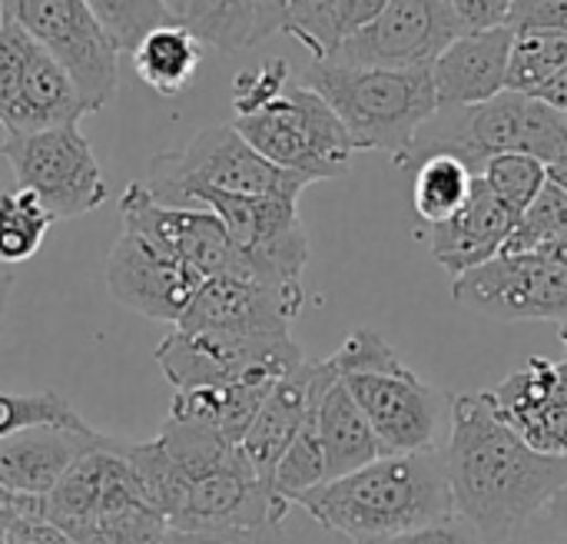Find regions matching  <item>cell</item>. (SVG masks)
<instances>
[{"label":"cell","instance_id":"ab89813d","mask_svg":"<svg viewBox=\"0 0 567 544\" xmlns=\"http://www.w3.org/2000/svg\"><path fill=\"white\" fill-rule=\"evenodd\" d=\"M512 544H567V492L555 499Z\"/></svg>","mask_w":567,"mask_h":544},{"label":"cell","instance_id":"bcb514c9","mask_svg":"<svg viewBox=\"0 0 567 544\" xmlns=\"http://www.w3.org/2000/svg\"><path fill=\"white\" fill-rule=\"evenodd\" d=\"M561 342H565V349H567V326H561Z\"/></svg>","mask_w":567,"mask_h":544},{"label":"cell","instance_id":"6da1fadb","mask_svg":"<svg viewBox=\"0 0 567 544\" xmlns=\"http://www.w3.org/2000/svg\"><path fill=\"white\" fill-rule=\"evenodd\" d=\"M442 459L452 515L485 544H512L567 492V459L535 452L505 425L485 392L452 399V435Z\"/></svg>","mask_w":567,"mask_h":544},{"label":"cell","instance_id":"3957f363","mask_svg":"<svg viewBox=\"0 0 567 544\" xmlns=\"http://www.w3.org/2000/svg\"><path fill=\"white\" fill-rule=\"evenodd\" d=\"M156 442L186 475V499L169 532H233L282 525L289 502L276 495L243 445L216 429L166 419Z\"/></svg>","mask_w":567,"mask_h":544},{"label":"cell","instance_id":"83f0119b","mask_svg":"<svg viewBox=\"0 0 567 544\" xmlns=\"http://www.w3.org/2000/svg\"><path fill=\"white\" fill-rule=\"evenodd\" d=\"M518 253L567 256V189H561L558 183L551 179L545 183L535 203L518 216L498 256H518Z\"/></svg>","mask_w":567,"mask_h":544},{"label":"cell","instance_id":"60d3db41","mask_svg":"<svg viewBox=\"0 0 567 544\" xmlns=\"http://www.w3.org/2000/svg\"><path fill=\"white\" fill-rule=\"evenodd\" d=\"M465 30H492L508 23L512 0H449Z\"/></svg>","mask_w":567,"mask_h":544},{"label":"cell","instance_id":"4fadbf2b","mask_svg":"<svg viewBox=\"0 0 567 544\" xmlns=\"http://www.w3.org/2000/svg\"><path fill=\"white\" fill-rule=\"evenodd\" d=\"M120 219L126 233L176 256L179 263L196 269L203 279H213V276L252 279L243 253L233 246L219 216L203 206H163L150 196V189L140 179L126 186L120 199Z\"/></svg>","mask_w":567,"mask_h":544},{"label":"cell","instance_id":"f35d334b","mask_svg":"<svg viewBox=\"0 0 567 544\" xmlns=\"http://www.w3.org/2000/svg\"><path fill=\"white\" fill-rule=\"evenodd\" d=\"M163 544H289L282 525L233 528V532H169Z\"/></svg>","mask_w":567,"mask_h":544},{"label":"cell","instance_id":"ba28073f","mask_svg":"<svg viewBox=\"0 0 567 544\" xmlns=\"http://www.w3.org/2000/svg\"><path fill=\"white\" fill-rule=\"evenodd\" d=\"M233 126L269 163L309 183L346 176L355 153L336 110L302 80H292L272 103L236 116Z\"/></svg>","mask_w":567,"mask_h":544},{"label":"cell","instance_id":"4dcf8cb0","mask_svg":"<svg viewBox=\"0 0 567 544\" xmlns=\"http://www.w3.org/2000/svg\"><path fill=\"white\" fill-rule=\"evenodd\" d=\"M567 63V30L515 33L508 60V90L535 93Z\"/></svg>","mask_w":567,"mask_h":544},{"label":"cell","instance_id":"484cf974","mask_svg":"<svg viewBox=\"0 0 567 544\" xmlns=\"http://www.w3.org/2000/svg\"><path fill=\"white\" fill-rule=\"evenodd\" d=\"M133 70L136 76L163 93V96H176L186 86H193V80L199 76L203 66V43L179 23H166L150 30L136 47H133Z\"/></svg>","mask_w":567,"mask_h":544},{"label":"cell","instance_id":"f1b7e54d","mask_svg":"<svg viewBox=\"0 0 567 544\" xmlns=\"http://www.w3.org/2000/svg\"><path fill=\"white\" fill-rule=\"evenodd\" d=\"M332 379H336V369H332V376L326 382H332ZM326 382H322V389H326ZM319 392H316V399H319ZM316 399H312V409H309L299 435L292 439V445L286 449V455L279 459V465L272 472V489L289 505H296L302 495H309L312 489H319V485L329 482V475H326V455H322L319 432H316Z\"/></svg>","mask_w":567,"mask_h":544},{"label":"cell","instance_id":"7a4b0ae2","mask_svg":"<svg viewBox=\"0 0 567 544\" xmlns=\"http://www.w3.org/2000/svg\"><path fill=\"white\" fill-rule=\"evenodd\" d=\"M296 505L326 532L346 535L349 542H382L452 515L445 459L439 449L382 455L352 475L312 489Z\"/></svg>","mask_w":567,"mask_h":544},{"label":"cell","instance_id":"cb8c5ba5","mask_svg":"<svg viewBox=\"0 0 567 544\" xmlns=\"http://www.w3.org/2000/svg\"><path fill=\"white\" fill-rule=\"evenodd\" d=\"M279 379L282 376H276V372H252L229 386H199V389L173 392L169 419L216 429L219 435H226L229 442L239 445Z\"/></svg>","mask_w":567,"mask_h":544},{"label":"cell","instance_id":"f546056e","mask_svg":"<svg viewBox=\"0 0 567 544\" xmlns=\"http://www.w3.org/2000/svg\"><path fill=\"white\" fill-rule=\"evenodd\" d=\"M50 226L53 216L43 209V203L33 193L20 186L0 193V263L17 266L37 256Z\"/></svg>","mask_w":567,"mask_h":544},{"label":"cell","instance_id":"7bdbcfd3","mask_svg":"<svg viewBox=\"0 0 567 544\" xmlns=\"http://www.w3.org/2000/svg\"><path fill=\"white\" fill-rule=\"evenodd\" d=\"M20 519H43V499H23V495H13L0 485V538Z\"/></svg>","mask_w":567,"mask_h":544},{"label":"cell","instance_id":"e575fe53","mask_svg":"<svg viewBox=\"0 0 567 544\" xmlns=\"http://www.w3.org/2000/svg\"><path fill=\"white\" fill-rule=\"evenodd\" d=\"M289 83H292V70H289V63L282 57H272V60H266V63H259L252 70L236 73V80H233V110H236V116H246V113L272 103Z\"/></svg>","mask_w":567,"mask_h":544},{"label":"cell","instance_id":"d6986e66","mask_svg":"<svg viewBox=\"0 0 567 544\" xmlns=\"http://www.w3.org/2000/svg\"><path fill=\"white\" fill-rule=\"evenodd\" d=\"M512 43V27L465 30L458 40H452L429 66L439 110L475 106L508 90Z\"/></svg>","mask_w":567,"mask_h":544},{"label":"cell","instance_id":"ac0fdd59","mask_svg":"<svg viewBox=\"0 0 567 544\" xmlns=\"http://www.w3.org/2000/svg\"><path fill=\"white\" fill-rule=\"evenodd\" d=\"M116 439L66 425H33L0 439V485L23 499H47L86 455L113 449Z\"/></svg>","mask_w":567,"mask_h":544},{"label":"cell","instance_id":"d4e9b609","mask_svg":"<svg viewBox=\"0 0 567 544\" xmlns=\"http://www.w3.org/2000/svg\"><path fill=\"white\" fill-rule=\"evenodd\" d=\"M389 0H289L282 33L299 40L312 63L332 60L355 33H362Z\"/></svg>","mask_w":567,"mask_h":544},{"label":"cell","instance_id":"9a60e30c","mask_svg":"<svg viewBox=\"0 0 567 544\" xmlns=\"http://www.w3.org/2000/svg\"><path fill=\"white\" fill-rule=\"evenodd\" d=\"M203 283L206 279L196 269L126 229L106 256V286L113 299L153 322L176 326Z\"/></svg>","mask_w":567,"mask_h":544},{"label":"cell","instance_id":"e0dca14e","mask_svg":"<svg viewBox=\"0 0 567 544\" xmlns=\"http://www.w3.org/2000/svg\"><path fill=\"white\" fill-rule=\"evenodd\" d=\"M306 296L262 286L246 276H213L199 286L173 329L183 332H289Z\"/></svg>","mask_w":567,"mask_h":544},{"label":"cell","instance_id":"d590c367","mask_svg":"<svg viewBox=\"0 0 567 544\" xmlns=\"http://www.w3.org/2000/svg\"><path fill=\"white\" fill-rule=\"evenodd\" d=\"M163 7L203 47H216L219 50L223 30H226V17H229V0H163Z\"/></svg>","mask_w":567,"mask_h":544},{"label":"cell","instance_id":"603a6c76","mask_svg":"<svg viewBox=\"0 0 567 544\" xmlns=\"http://www.w3.org/2000/svg\"><path fill=\"white\" fill-rule=\"evenodd\" d=\"M316 432L326 455L329 482L352 475L385 455L369 419L362 415V409L355 406V399L349 396L339 376L326 382V389L316 399Z\"/></svg>","mask_w":567,"mask_h":544},{"label":"cell","instance_id":"7402d4cb","mask_svg":"<svg viewBox=\"0 0 567 544\" xmlns=\"http://www.w3.org/2000/svg\"><path fill=\"white\" fill-rule=\"evenodd\" d=\"M86 113L90 110H86L80 90L73 86L70 73L47 50L37 47L23 70L17 100L0 126H3V133H40V130L80 123Z\"/></svg>","mask_w":567,"mask_h":544},{"label":"cell","instance_id":"4316f807","mask_svg":"<svg viewBox=\"0 0 567 544\" xmlns=\"http://www.w3.org/2000/svg\"><path fill=\"white\" fill-rule=\"evenodd\" d=\"M472 186H475V173L458 156L435 153V156H425L415 163L412 206H415L419 219L435 226L465 206V199L472 196Z\"/></svg>","mask_w":567,"mask_h":544},{"label":"cell","instance_id":"ffe728a7","mask_svg":"<svg viewBox=\"0 0 567 544\" xmlns=\"http://www.w3.org/2000/svg\"><path fill=\"white\" fill-rule=\"evenodd\" d=\"M332 376V362H302L299 369H292L289 376H282L272 392L266 396L262 409L256 412L249 432L243 435V452L252 462V469L272 482V472L279 465V459L286 455V449L292 445V439L299 435L316 392L322 389V382Z\"/></svg>","mask_w":567,"mask_h":544},{"label":"cell","instance_id":"7dc6e473","mask_svg":"<svg viewBox=\"0 0 567 544\" xmlns=\"http://www.w3.org/2000/svg\"><path fill=\"white\" fill-rule=\"evenodd\" d=\"M0 544H10V542H7V535H3V538H0Z\"/></svg>","mask_w":567,"mask_h":544},{"label":"cell","instance_id":"b9f144b4","mask_svg":"<svg viewBox=\"0 0 567 544\" xmlns=\"http://www.w3.org/2000/svg\"><path fill=\"white\" fill-rule=\"evenodd\" d=\"M10 544H76L66 538L60 528H53L47 519H20L10 532H7Z\"/></svg>","mask_w":567,"mask_h":544},{"label":"cell","instance_id":"8fae6325","mask_svg":"<svg viewBox=\"0 0 567 544\" xmlns=\"http://www.w3.org/2000/svg\"><path fill=\"white\" fill-rule=\"evenodd\" d=\"M452 296L462 309L492 322L567 326V256L518 253L458 276Z\"/></svg>","mask_w":567,"mask_h":544},{"label":"cell","instance_id":"5bb4252c","mask_svg":"<svg viewBox=\"0 0 567 544\" xmlns=\"http://www.w3.org/2000/svg\"><path fill=\"white\" fill-rule=\"evenodd\" d=\"M465 33L449 0H389L385 10L355 33L332 63L346 66H432V60Z\"/></svg>","mask_w":567,"mask_h":544},{"label":"cell","instance_id":"44dd1931","mask_svg":"<svg viewBox=\"0 0 567 544\" xmlns=\"http://www.w3.org/2000/svg\"><path fill=\"white\" fill-rule=\"evenodd\" d=\"M515 216L492 196V189L482 183V176H475L472 196L465 199V206L449 216L445 223L429 226V249L435 256V263L452 276H465L485 263H492L502 246L508 243L512 229H515Z\"/></svg>","mask_w":567,"mask_h":544},{"label":"cell","instance_id":"f6af8a7d","mask_svg":"<svg viewBox=\"0 0 567 544\" xmlns=\"http://www.w3.org/2000/svg\"><path fill=\"white\" fill-rule=\"evenodd\" d=\"M10 289H13V276L0 273V336L7 329V306H10Z\"/></svg>","mask_w":567,"mask_h":544},{"label":"cell","instance_id":"277c9868","mask_svg":"<svg viewBox=\"0 0 567 544\" xmlns=\"http://www.w3.org/2000/svg\"><path fill=\"white\" fill-rule=\"evenodd\" d=\"M302 83L316 90L342 120L355 150L389 153L395 166H409L419 130L439 113L429 66H346L309 63Z\"/></svg>","mask_w":567,"mask_h":544},{"label":"cell","instance_id":"30bf717a","mask_svg":"<svg viewBox=\"0 0 567 544\" xmlns=\"http://www.w3.org/2000/svg\"><path fill=\"white\" fill-rule=\"evenodd\" d=\"M3 160L20 189L56 219H76L106 203V176L76 123L40 133H3Z\"/></svg>","mask_w":567,"mask_h":544},{"label":"cell","instance_id":"836d02e7","mask_svg":"<svg viewBox=\"0 0 567 544\" xmlns=\"http://www.w3.org/2000/svg\"><path fill=\"white\" fill-rule=\"evenodd\" d=\"M33 425H66L83 429L86 422L80 412L56 392H33V396H10L0 392V439L17 435Z\"/></svg>","mask_w":567,"mask_h":544},{"label":"cell","instance_id":"5b68a950","mask_svg":"<svg viewBox=\"0 0 567 544\" xmlns=\"http://www.w3.org/2000/svg\"><path fill=\"white\" fill-rule=\"evenodd\" d=\"M336 376L369 419L385 455L435 452L445 392L415 376L375 329H352L329 356Z\"/></svg>","mask_w":567,"mask_h":544},{"label":"cell","instance_id":"d6a6232c","mask_svg":"<svg viewBox=\"0 0 567 544\" xmlns=\"http://www.w3.org/2000/svg\"><path fill=\"white\" fill-rule=\"evenodd\" d=\"M100 27L110 33L116 50L133 53V47L156 27L176 23L163 0H86Z\"/></svg>","mask_w":567,"mask_h":544},{"label":"cell","instance_id":"74e56055","mask_svg":"<svg viewBox=\"0 0 567 544\" xmlns=\"http://www.w3.org/2000/svg\"><path fill=\"white\" fill-rule=\"evenodd\" d=\"M365 544H485L478 538V532L472 525H465L462 519L449 515L442 522H432V525H422V528H412V532H402V535H392V538H382V542H365Z\"/></svg>","mask_w":567,"mask_h":544},{"label":"cell","instance_id":"7c38bea8","mask_svg":"<svg viewBox=\"0 0 567 544\" xmlns=\"http://www.w3.org/2000/svg\"><path fill=\"white\" fill-rule=\"evenodd\" d=\"M306 362L292 332H183L173 329L156 346V366L173 392L199 386H229L252 372L289 376Z\"/></svg>","mask_w":567,"mask_h":544},{"label":"cell","instance_id":"8d00e7d4","mask_svg":"<svg viewBox=\"0 0 567 544\" xmlns=\"http://www.w3.org/2000/svg\"><path fill=\"white\" fill-rule=\"evenodd\" d=\"M505 27H512V33L567 30V0H512Z\"/></svg>","mask_w":567,"mask_h":544},{"label":"cell","instance_id":"2e32d148","mask_svg":"<svg viewBox=\"0 0 567 544\" xmlns=\"http://www.w3.org/2000/svg\"><path fill=\"white\" fill-rule=\"evenodd\" d=\"M485 396L535 452L567 459V356L561 362L532 356Z\"/></svg>","mask_w":567,"mask_h":544},{"label":"cell","instance_id":"9c48e42d","mask_svg":"<svg viewBox=\"0 0 567 544\" xmlns=\"http://www.w3.org/2000/svg\"><path fill=\"white\" fill-rule=\"evenodd\" d=\"M0 20L17 23L73 80L90 113H100L120 86V50L86 0H0Z\"/></svg>","mask_w":567,"mask_h":544},{"label":"cell","instance_id":"52a82bcc","mask_svg":"<svg viewBox=\"0 0 567 544\" xmlns=\"http://www.w3.org/2000/svg\"><path fill=\"white\" fill-rule=\"evenodd\" d=\"M143 186L163 206H199L206 196L299 199L309 179L269 163L236 133L233 123H216L199 130L186 146L153 156Z\"/></svg>","mask_w":567,"mask_h":544},{"label":"cell","instance_id":"8992f818","mask_svg":"<svg viewBox=\"0 0 567 544\" xmlns=\"http://www.w3.org/2000/svg\"><path fill=\"white\" fill-rule=\"evenodd\" d=\"M435 153L458 156L475 176L498 153H525L555 166L567 160V113L532 93L502 90L475 106L439 110L419 130L409 166Z\"/></svg>","mask_w":567,"mask_h":544},{"label":"cell","instance_id":"ee69618b","mask_svg":"<svg viewBox=\"0 0 567 544\" xmlns=\"http://www.w3.org/2000/svg\"><path fill=\"white\" fill-rule=\"evenodd\" d=\"M532 96H538V100H545L548 106H555V110H561L567 113V63L542 86V90H535Z\"/></svg>","mask_w":567,"mask_h":544},{"label":"cell","instance_id":"1f68e13d","mask_svg":"<svg viewBox=\"0 0 567 544\" xmlns=\"http://www.w3.org/2000/svg\"><path fill=\"white\" fill-rule=\"evenodd\" d=\"M482 183L518 219L548 183V166L525 153H498L482 166Z\"/></svg>","mask_w":567,"mask_h":544}]
</instances>
